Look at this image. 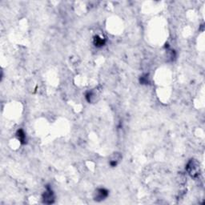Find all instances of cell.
Returning <instances> with one entry per match:
<instances>
[{
  "mask_svg": "<svg viewBox=\"0 0 205 205\" xmlns=\"http://www.w3.org/2000/svg\"><path fill=\"white\" fill-rule=\"evenodd\" d=\"M107 196H108V191L100 188V189H98L96 191L95 200H97V201H100V200H104V198H106Z\"/></svg>",
  "mask_w": 205,
  "mask_h": 205,
  "instance_id": "cell-1",
  "label": "cell"
},
{
  "mask_svg": "<svg viewBox=\"0 0 205 205\" xmlns=\"http://www.w3.org/2000/svg\"><path fill=\"white\" fill-rule=\"evenodd\" d=\"M54 200V196H53V193L51 190H48L43 195V200L46 204H51L53 203Z\"/></svg>",
  "mask_w": 205,
  "mask_h": 205,
  "instance_id": "cell-2",
  "label": "cell"
},
{
  "mask_svg": "<svg viewBox=\"0 0 205 205\" xmlns=\"http://www.w3.org/2000/svg\"><path fill=\"white\" fill-rule=\"evenodd\" d=\"M18 136H19V139L20 140V141H23L24 139H25V134L23 132V131L20 130L18 131Z\"/></svg>",
  "mask_w": 205,
  "mask_h": 205,
  "instance_id": "cell-3",
  "label": "cell"
}]
</instances>
